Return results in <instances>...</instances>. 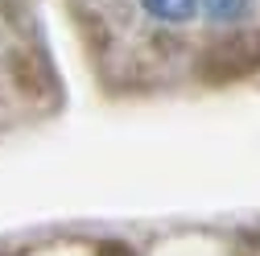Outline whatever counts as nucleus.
Here are the masks:
<instances>
[{
  "mask_svg": "<svg viewBox=\"0 0 260 256\" xmlns=\"http://www.w3.org/2000/svg\"><path fill=\"white\" fill-rule=\"evenodd\" d=\"M194 75L207 87H227L248 75H260V25L236 29V34L211 42L194 62Z\"/></svg>",
  "mask_w": 260,
  "mask_h": 256,
  "instance_id": "1",
  "label": "nucleus"
},
{
  "mask_svg": "<svg viewBox=\"0 0 260 256\" xmlns=\"http://www.w3.org/2000/svg\"><path fill=\"white\" fill-rule=\"evenodd\" d=\"M199 9L215 21V25H236L252 13V0H199Z\"/></svg>",
  "mask_w": 260,
  "mask_h": 256,
  "instance_id": "3",
  "label": "nucleus"
},
{
  "mask_svg": "<svg viewBox=\"0 0 260 256\" xmlns=\"http://www.w3.org/2000/svg\"><path fill=\"white\" fill-rule=\"evenodd\" d=\"M141 9L153 21H166V25H190L194 13H199V0H141Z\"/></svg>",
  "mask_w": 260,
  "mask_h": 256,
  "instance_id": "2",
  "label": "nucleus"
},
{
  "mask_svg": "<svg viewBox=\"0 0 260 256\" xmlns=\"http://www.w3.org/2000/svg\"><path fill=\"white\" fill-rule=\"evenodd\" d=\"M100 252H104V256H133V248H124V244H104Z\"/></svg>",
  "mask_w": 260,
  "mask_h": 256,
  "instance_id": "4",
  "label": "nucleus"
}]
</instances>
